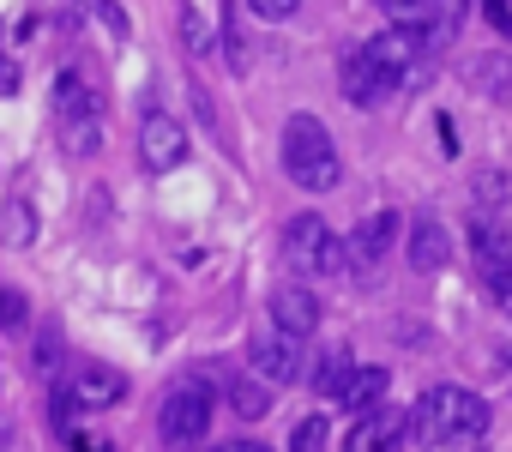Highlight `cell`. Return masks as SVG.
I'll return each instance as SVG.
<instances>
[{
  "label": "cell",
  "mask_w": 512,
  "mask_h": 452,
  "mask_svg": "<svg viewBox=\"0 0 512 452\" xmlns=\"http://www.w3.org/2000/svg\"><path fill=\"white\" fill-rule=\"evenodd\" d=\"M284 175L308 193H332L344 181V163H338V145L332 133L314 121V115H290L284 121Z\"/></svg>",
  "instance_id": "cell-2"
},
{
  "label": "cell",
  "mask_w": 512,
  "mask_h": 452,
  "mask_svg": "<svg viewBox=\"0 0 512 452\" xmlns=\"http://www.w3.org/2000/svg\"><path fill=\"white\" fill-rule=\"evenodd\" d=\"M422 7H428V43H440V37H452L464 25L470 0H422Z\"/></svg>",
  "instance_id": "cell-21"
},
{
  "label": "cell",
  "mask_w": 512,
  "mask_h": 452,
  "mask_svg": "<svg viewBox=\"0 0 512 452\" xmlns=\"http://www.w3.org/2000/svg\"><path fill=\"white\" fill-rule=\"evenodd\" d=\"M157 428H163V440H169V446H193V440H205V428H211V386H205L199 374L175 380V386L163 392Z\"/></svg>",
  "instance_id": "cell-5"
},
{
  "label": "cell",
  "mask_w": 512,
  "mask_h": 452,
  "mask_svg": "<svg viewBox=\"0 0 512 452\" xmlns=\"http://www.w3.org/2000/svg\"><path fill=\"white\" fill-rule=\"evenodd\" d=\"M470 248H476V266H482V260H506V254H512L506 223H494V217H476V223H470Z\"/></svg>",
  "instance_id": "cell-17"
},
{
  "label": "cell",
  "mask_w": 512,
  "mask_h": 452,
  "mask_svg": "<svg viewBox=\"0 0 512 452\" xmlns=\"http://www.w3.org/2000/svg\"><path fill=\"white\" fill-rule=\"evenodd\" d=\"M386 386H392V374H386V368H356V374H350V386L338 392V404H344V410H356V416H368V410H380V404H386Z\"/></svg>",
  "instance_id": "cell-13"
},
{
  "label": "cell",
  "mask_w": 512,
  "mask_h": 452,
  "mask_svg": "<svg viewBox=\"0 0 512 452\" xmlns=\"http://www.w3.org/2000/svg\"><path fill=\"white\" fill-rule=\"evenodd\" d=\"M67 398H73V410H109V404H121L127 398V374H115V368H79V374H67Z\"/></svg>",
  "instance_id": "cell-11"
},
{
  "label": "cell",
  "mask_w": 512,
  "mask_h": 452,
  "mask_svg": "<svg viewBox=\"0 0 512 452\" xmlns=\"http://www.w3.org/2000/svg\"><path fill=\"white\" fill-rule=\"evenodd\" d=\"M55 362H61V338H43L37 344V368H55Z\"/></svg>",
  "instance_id": "cell-30"
},
{
  "label": "cell",
  "mask_w": 512,
  "mask_h": 452,
  "mask_svg": "<svg viewBox=\"0 0 512 452\" xmlns=\"http://www.w3.org/2000/svg\"><path fill=\"white\" fill-rule=\"evenodd\" d=\"M476 7H482V19H488L500 37H512V0H476Z\"/></svg>",
  "instance_id": "cell-26"
},
{
  "label": "cell",
  "mask_w": 512,
  "mask_h": 452,
  "mask_svg": "<svg viewBox=\"0 0 512 452\" xmlns=\"http://www.w3.org/2000/svg\"><path fill=\"white\" fill-rule=\"evenodd\" d=\"M410 434L422 446H458V440H482L488 434V404L470 386H428L410 410Z\"/></svg>",
  "instance_id": "cell-1"
},
{
  "label": "cell",
  "mask_w": 512,
  "mask_h": 452,
  "mask_svg": "<svg viewBox=\"0 0 512 452\" xmlns=\"http://www.w3.org/2000/svg\"><path fill=\"white\" fill-rule=\"evenodd\" d=\"M0 326H25V296L19 290H0Z\"/></svg>",
  "instance_id": "cell-27"
},
{
  "label": "cell",
  "mask_w": 512,
  "mask_h": 452,
  "mask_svg": "<svg viewBox=\"0 0 512 452\" xmlns=\"http://www.w3.org/2000/svg\"><path fill=\"white\" fill-rule=\"evenodd\" d=\"M284 266H290L296 278H344V272H350V248L332 236L326 217L302 211V217L284 223Z\"/></svg>",
  "instance_id": "cell-3"
},
{
  "label": "cell",
  "mask_w": 512,
  "mask_h": 452,
  "mask_svg": "<svg viewBox=\"0 0 512 452\" xmlns=\"http://www.w3.org/2000/svg\"><path fill=\"white\" fill-rule=\"evenodd\" d=\"M73 440V452H109V440H97V434H67Z\"/></svg>",
  "instance_id": "cell-31"
},
{
  "label": "cell",
  "mask_w": 512,
  "mask_h": 452,
  "mask_svg": "<svg viewBox=\"0 0 512 452\" xmlns=\"http://www.w3.org/2000/svg\"><path fill=\"white\" fill-rule=\"evenodd\" d=\"M344 97H350L356 109H368V103H380V85H374V73H368V61H362V49H350V55H344Z\"/></svg>",
  "instance_id": "cell-18"
},
{
  "label": "cell",
  "mask_w": 512,
  "mask_h": 452,
  "mask_svg": "<svg viewBox=\"0 0 512 452\" xmlns=\"http://www.w3.org/2000/svg\"><path fill=\"white\" fill-rule=\"evenodd\" d=\"M19 79H25V73H19V61H13V55H0V97H13V91H19Z\"/></svg>",
  "instance_id": "cell-29"
},
{
  "label": "cell",
  "mask_w": 512,
  "mask_h": 452,
  "mask_svg": "<svg viewBox=\"0 0 512 452\" xmlns=\"http://www.w3.org/2000/svg\"><path fill=\"white\" fill-rule=\"evenodd\" d=\"M247 368L266 386H290L302 374V338H290L284 326H260L247 338Z\"/></svg>",
  "instance_id": "cell-7"
},
{
  "label": "cell",
  "mask_w": 512,
  "mask_h": 452,
  "mask_svg": "<svg viewBox=\"0 0 512 452\" xmlns=\"http://www.w3.org/2000/svg\"><path fill=\"white\" fill-rule=\"evenodd\" d=\"M49 109H55V133H61V145H67L73 157H91V151L103 145V103H97V91H91L73 67L55 73Z\"/></svg>",
  "instance_id": "cell-4"
},
{
  "label": "cell",
  "mask_w": 512,
  "mask_h": 452,
  "mask_svg": "<svg viewBox=\"0 0 512 452\" xmlns=\"http://www.w3.org/2000/svg\"><path fill=\"white\" fill-rule=\"evenodd\" d=\"M476 272H482V290L500 302V314H512V254L506 260H482Z\"/></svg>",
  "instance_id": "cell-22"
},
{
  "label": "cell",
  "mask_w": 512,
  "mask_h": 452,
  "mask_svg": "<svg viewBox=\"0 0 512 452\" xmlns=\"http://www.w3.org/2000/svg\"><path fill=\"white\" fill-rule=\"evenodd\" d=\"M446 260H452V242H446V230H440L434 217H422L416 230H410V266H416V272H440Z\"/></svg>",
  "instance_id": "cell-14"
},
{
  "label": "cell",
  "mask_w": 512,
  "mask_h": 452,
  "mask_svg": "<svg viewBox=\"0 0 512 452\" xmlns=\"http://www.w3.org/2000/svg\"><path fill=\"white\" fill-rule=\"evenodd\" d=\"M223 398H229V410H235L241 422H260V416L272 410V386H266V380H253V374H229Z\"/></svg>",
  "instance_id": "cell-15"
},
{
  "label": "cell",
  "mask_w": 512,
  "mask_h": 452,
  "mask_svg": "<svg viewBox=\"0 0 512 452\" xmlns=\"http://www.w3.org/2000/svg\"><path fill=\"white\" fill-rule=\"evenodd\" d=\"M410 440V416L404 410H368L362 422H350V434H344V452H398Z\"/></svg>",
  "instance_id": "cell-9"
},
{
  "label": "cell",
  "mask_w": 512,
  "mask_h": 452,
  "mask_svg": "<svg viewBox=\"0 0 512 452\" xmlns=\"http://www.w3.org/2000/svg\"><path fill=\"white\" fill-rule=\"evenodd\" d=\"M217 452H272V446H260V440H229V446H217Z\"/></svg>",
  "instance_id": "cell-32"
},
{
  "label": "cell",
  "mask_w": 512,
  "mask_h": 452,
  "mask_svg": "<svg viewBox=\"0 0 512 452\" xmlns=\"http://www.w3.org/2000/svg\"><path fill=\"white\" fill-rule=\"evenodd\" d=\"M272 326H284L290 338H308V332L320 326V296L302 290V284H284V290L272 296Z\"/></svg>",
  "instance_id": "cell-12"
},
{
  "label": "cell",
  "mask_w": 512,
  "mask_h": 452,
  "mask_svg": "<svg viewBox=\"0 0 512 452\" xmlns=\"http://www.w3.org/2000/svg\"><path fill=\"white\" fill-rule=\"evenodd\" d=\"M470 79H476L488 97H506V91H512V55H482V61H470Z\"/></svg>",
  "instance_id": "cell-20"
},
{
  "label": "cell",
  "mask_w": 512,
  "mask_h": 452,
  "mask_svg": "<svg viewBox=\"0 0 512 452\" xmlns=\"http://www.w3.org/2000/svg\"><path fill=\"white\" fill-rule=\"evenodd\" d=\"M31 230H37V211L25 199H7V211H0V242H7V248H31Z\"/></svg>",
  "instance_id": "cell-19"
},
{
  "label": "cell",
  "mask_w": 512,
  "mask_h": 452,
  "mask_svg": "<svg viewBox=\"0 0 512 452\" xmlns=\"http://www.w3.org/2000/svg\"><path fill=\"white\" fill-rule=\"evenodd\" d=\"M350 374H356L350 350H344V344H332V350H320V362H314V392H320V398H338V392L350 386Z\"/></svg>",
  "instance_id": "cell-16"
},
{
  "label": "cell",
  "mask_w": 512,
  "mask_h": 452,
  "mask_svg": "<svg viewBox=\"0 0 512 452\" xmlns=\"http://www.w3.org/2000/svg\"><path fill=\"white\" fill-rule=\"evenodd\" d=\"M398 230H404L398 211H374V217H362L356 230H350V242H344V248H350V266H356V272H374V266L392 254Z\"/></svg>",
  "instance_id": "cell-10"
},
{
  "label": "cell",
  "mask_w": 512,
  "mask_h": 452,
  "mask_svg": "<svg viewBox=\"0 0 512 452\" xmlns=\"http://www.w3.org/2000/svg\"><path fill=\"white\" fill-rule=\"evenodd\" d=\"M79 13H85V19H97L115 43H121V37H133V25H127V13H121V0H79Z\"/></svg>",
  "instance_id": "cell-23"
},
{
  "label": "cell",
  "mask_w": 512,
  "mask_h": 452,
  "mask_svg": "<svg viewBox=\"0 0 512 452\" xmlns=\"http://www.w3.org/2000/svg\"><path fill=\"white\" fill-rule=\"evenodd\" d=\"M422 31H404V25H386V31H374L368 43H362V61H368V73H374V85H380V97L386 91H398L410 73H416V61H422Z\"/></svg>",
  "instance_id": "cell-6"
},
{
  "label": "cell",
  "mask_w": 512,
  "mask_h": 452,
  "mask_svg": "<svg viewBox=\"0 0 512 452\" xmlns=\"http://www.w3.org/2000/svg\"><path fill=\"white\" fill-rule=\"evenodd\" d=\"M247 7L260 13V19H272V25H278V19H290V13L302 7V0H247Z\"/></svg>",
  "instance_id": "cell-28"
},
{
  "label": "cell",
  "mask_w": 512,
  "mask_h": 452,
  "mask_svg": "<svg viewBox=\"0 0 512 452\" xmlns=\"http://www.w3.org/2000/svg\"><path fill=\"white\" fill-rule=\"evenodd\" d=\"M181 43H187V55H205V49H211V37H205V19H199L193 7L181 13Z\"/></svg>",
  "instance_id": "cell-25"
},
{
  "label": "cell",
  "mask_w": 512,
  "mask_h": 452,
  "mask_svg": "<svg viewBox=\"0 0 512 452\" xmlns=\"http://www.w3.org/2000/svg\"><path fill=\"white\" fill-rule=\"evenodd\" d=\"M326 428H332V422H326L320 410H314V416H302V422H296V434H290V452H326Z\"/></svg>",
  "instance_id": "cell-24"
},
{
  "label": "cell",
  "mask_w": 512,
  "mask_h": 452,
  "mask_svg": "<svg viewBox=\"0 0 512 452\" xmlns=\"http://www.w3.org/2000/svg\"><path fill=\"white\" fill-rule=\"evenodd\" d=\"M139 163H145L151 175H169L175 163H187V127H181L175 115L151 109V115L139 121Z\"/></svg>",
  "instance_id": "cell-8"
}]
</instances>
